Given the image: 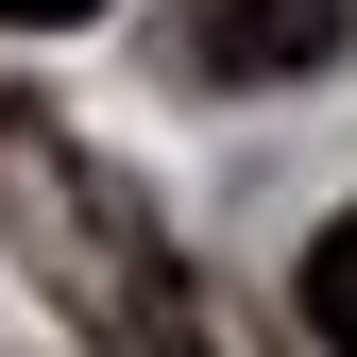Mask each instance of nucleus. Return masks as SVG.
Returning <instances> with one entry per match:
<instances>
[{"label":"nucleus","mask_w":357,"mask_h":357,"mask_svg":"<svg viewBox=\"0 0 357 357\" xmlns=\"http://www.w3.org/2000/svg\"><path fill=\"white\" fill-rule=\"evenodd\" d=\"M340 34H357V0H188V52L221 85H306V68H340Z\"/></svg>","instance_id":"2"},{"label":"nucleus","mask_w":357,"mask_h":357,"mask_svg":"<svg viewBox=\"0 0 357 357\" xmlns=\"http://www.w3.org/2000/svg\"><path fill=\"white\" fill-rule=\"evenodd\" d=\"M306 340H324V357H357V204L306 238Z\"/></svg>","instance_id":"3"},{"label":"nucleus","mask_w":357,"mask_h":357,"mask_svg":"<svg viewBox=\"0 0 357 357\" xmlns=\"http://www.w3.org/2000/svg\"><path fill=\"white\" fill-rule=\"evenodd\" d=\"M0 17H17V34H68V17H102V0H0Z\"/></svg>","instance_id":"4"},{"label":"nucleus","mask_w":357,"mask_h":357,"mask_svg":"<svg viewBox=\"0 0 357 357\" xmlns=\"http://www.w3.org/2000/svg\"><path fill=\"white\" fill-rule=\"evenodd\" d=\"M0 255L34 273V306L85 357H221L170 221L68 137V102H0Z\"/></svg>","instance_id":"1"}]
</instances>
